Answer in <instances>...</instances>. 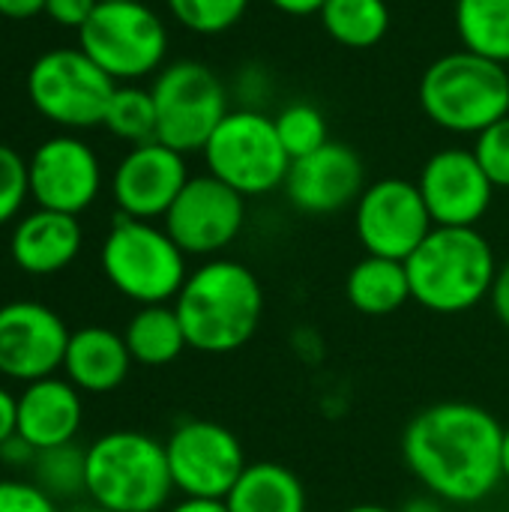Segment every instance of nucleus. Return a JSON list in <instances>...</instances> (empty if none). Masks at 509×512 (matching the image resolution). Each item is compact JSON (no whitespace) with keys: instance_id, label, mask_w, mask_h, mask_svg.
<instances>
[{"instance_id":"obj_1","label":"nucleus","mask_w":509,"mask_h":512,"mask_svg":"<svg viewBox=\"0 0 509 512\" xmlns=\"http://www.w3.org/2000/svg\"><path fill=\"white\" fill-rule=\"evenodd\" d=\"M504 429L492 411L474 402H435L405 426V468L444 504H480L504 480Z\"/></svg>"},{"instance_id":"obj_2","label":"nucleus","mask_w":509,"mask_h":512,"mask_svg":"<svg viewBox=\"0 0 509 512\" xmlns=\"http://www.w3.org/2000/svg\"><path fill=\"white\" fill-rule=\"evenodd\" d=\"M174 309L192 351L234 354L258 333L264 288L246 264L210 258L186 276Z\"/></svg>"},{"instance_id":"obj_3","label":"nucleus","mask_w":509,"mask_h":512,"mask_svg":"<svg viewBox=\"0 0 509 512\" xmlns=\"http://www.w3.org/2000/svg\"><path fill=\"white\" fill-rule=\"evenodd\" d=\"M411 300L435 315H462L489 300L498 258L477 228H432L405 261Z\"/></svg>"},{"instance_id":"obj_4","label":"nucleus","mask_w":509,"mask_h":512,"mask_svg":"<svg viewBox=\"0 0 509 512\" xmlns=\"http://www.w3.org/2000/svg\"><path fill=\"white\" fill-rule=\"evenodd\" d=\"M165 441L117 429L87 447V498L105 512H162L174 495Z\"/></svg>"},{"instance_id":"obj_5","label":"nucleus","mask_w":509,"mask_h":512,"mask_svg":"<svg viewBox=\"0 0 509 512\" xmlns=\"http://www.w3.org/2000/svg\"><path fill=\"white\" fill-rule=\"evenodd\" d=\"M423 114L456 135H480L509 117V69L468 48L432 60L420 78Z\"/></svg>"},{"instance_id":"obj_6","label":"nucleus","mask_w":509,"mask_h":512,"mask_svg":"<svg viewBox=\"0 0 509 512\" xmlns=\"http://www.w3.org/2000/svg\"><path fill=\"white\" fill-rule=\"evenodd\" d=\"M186 258L162 225L123 213H117L99 249V264L111 288L138 306L174 303L189 276Z\"/></svg>"},{"instance_id":"obj_7","label":"nucleus","mask_w":509,"mask_h":512,"mask_svg":"<svg viewBox=\"0 0 509 512\" xmlns=\"http://www.w3.org/2000/svg\"><path fill=\"white\" fill-rule=\"evenodd\" d=\"M78 48L117 84H129L162 69L168 27L144 0H99L78 30Z\"/></svg>"},{"instance_id":"obj_8","label":"nucleus","mask_w":509,"mask_h":512,"mask_svg":"<svg viewBox=\"0 0 509 512\" xmlns=\"http://www.w3.org/2000/svg\"><path fill=\"white\" fill-rule=\"evenodd\" d=\"M201 153L207 174L228 183L243 198L282 189L291 168L273 117L258 108H231Z\"/></svg>"},{"instance_id":"obj_9","label":"nucleus","mask_w":509,"mask_h":512,"mask_svg":"<svg viewBox=\"0 0 509 512\" xmlns=\"http://www.w3.org/2000/svg\"><path fill=\"white\" fill-rule=\"evenodd\" d=\"M156 141L177 153H201L228 108L222 78L201 60H174L156 72Z\"/></svg>"},{"instance_id":"obj_10","label":"nucleus","mask_w":509,"mask_h":512,"mask_svg":"<svg viewBox=\"0 0 509 512\" xmlns=\"http://www.w3.org/2000/svg\"><path fill=\"white\" fill-rule=\"evenodd\" d=\"M117 81L105 75L81 48H54L33 60L27 72V99L63 129L102 126Z\"/></svg>"},{"instance_id":"obj_11","label":"nucleus","mask_w":509,"mask_h":512,"mask_svg":"<svg viewBox=\"0 0 509 512\" xmlns=\"http://www.w3.org/2000/svg\"><path fill=\"white\" fill-rule=\"evenodd\" d=\"M165 456L174 489L183 498L225 501L246 471L243 441L216 420H183L165 438Z\"/></svg>"},{"instance_id":"obj_12","label":"nucleus","mask_w":509,"mask_h":512,"mask_svg":"<svg viewBox=\"0 0 509 512\" xmlns=\"http://www.w3.org/2000/svg\"><path fill=\"white\" fill-rule=\"evenodd\" d=\"M354 228L366 255L408 261L432 234L435 222L417 183L384 177L369 183L354 204Z\"/></svg>"},{"instance_id":"obj_13","label":"nucleus","mask_w":509,"mask_h":512,"mask_svg":"<svg viewBox=\"0 0 509 512\" xmlns=\"http://www.w3.org/2000/svg\"><path fill=\"white\" fill-rule=\"evenodd\" d=\"M171 240L195 258H216L246 228V198L213 174L189 177L162 219Z\"/></svg>"},{"instance_id":"obj_14","label":"nucleus","mask_w":509,"mask_h":512,"mask_svg":"<svg viewBox=\"0 0 509 512\" xmlns=\"http://www.w3.org/2000/svg\"><path fill=\"white\" fill-rule=\"evenodd\" d=\"M69 336L66 321L45 303L15 300L0 306V375L18 384L57 375Z\"/></svg>"},{"instance_id":"obj_15","label":"nucleus","mask_w":509,"mask_h":512,"mask_svg":"<svg viewBox=\"0 0 509 512\" xmlns=\"http://www.w3.org/2000/svg\"><path fill=\"white\" fill-rule=\"evenodd\" d=\"M30 198L42 210L78 216L102 192V165L96 150L75 135L42 141L27 159Z\"/></svg>"},{"instance_id":"obj_16","label":"nucleus","mask_w":509,"mask_h":512,"mask_svg":"<svg viewBox=\"0 0 509 512\" xmlns=\"http://www.w3.org/2000/svg\"><path fill=\"white\" fill-rule=\"evenodd\" d=\"M417 186L438 228H477L495 198L492 180L486 177L474 150L465 147L432 153Z\"/></svg>"},{"instance_id":"obj_17","label":"nucleus","mask_w":509,"mask_h":512,"mask_svg":"<svg viewBox=\"0 0 509 512\" xmlns=\"http://www.w3.org/2000/svg\"><path fill=\"white\" fill-rule=\"evenodd\" d=\"M189 183L186 156L162 141L135 144L114 168L111 195L123 216L156 222L165 219Z\"/></svg>"},{"instance_id":"obj_18","label":"nucleus","mask_w":509,"mask_h":512,"mask_svg":"<svg viewBox=\"0 0 509 512\" xmlns=\"http://www.w3.org/2000/svg\"><path fill=\"white\" fill-rule=\"evenodd\" d=\"M282 189L300 213L333 216L360 201L366 189V165L354 147L327 141L315 153L291 162Z\"/></svg>"},{"instance_id":"obj_19","label":"nucleus","mask_w":509,"mask_h":512,"mask_svg":"<svg viewBox=\"0 0 509 512\" xmlns=\"http://www.w3.org/2000/svg\"><path fill=\"white\" fill-rule=\"evenodd\" d=\"M84 402L81 390L66 378H39L24 384L18 393V426L15 432L36 450L72 444L81 432Z\"/></svg>"},{"instance_id":"obj_20","label":"nucleus","mask_w":509,"mask_h":512,"mask_svg":"<svg viewBox=\"0 0 509 512\" xmlns=\"http://www.w3.org/2000/svg\"><path fill=\"white\" fill-rule=\"evenodd\" d=\"M84 243V231L78 216L42 210L21 216L9 237V255L18 270L30 276H54L66 270Z\"/></svg>"},{"instance_id":"obj_21","label":"nucleus","mask_w":509,"mask_h":512,"mask_svg":"<svg viewBox=\"0 0 509 512\" xmlns=\"http://www.w3.org/2000/svg\"><path fill=\"white\" fill-rule=\"evenodd\" d=\"M132 354L126 348L123 333L108 327H81L69 336V348L63 357V375L81 393L102 396L114 393L132 369Z\"/></svg>"},{"instance_id":"obj_22","label":"nucleus","mask_w":509,"mask_h":512,"mask_svg":"<svg viewBox=\"0 0 509 512\" xmlns=\"http://www.w3.org/2000/svg\"><path fill=\"white\" fill-rule=\"evenodd\" d=\"M225 504L228 512H309V495L288 465L249 462Z\"/></svg>"},{"instance_id":"obj_23","label":"nucleus","mask_w":509,"mask_h":512,"mask_svg":"<svg viewBox=\"0 0 509 512\" xmlns=\"http://www.w3.org/2000/svg\"><path fill=\"white\" fill-rule=\"evenodd\" d=\"M345 297L360 315L384 318L399 312L411 300V279L405 261L378 255L360 258L345 279Z\"/></svg>"},{"instance_id":"obj_24","label":"nucleus","mask_w":509,"mask_h":512,"mask_svg":"<svg viewBox=\"0 0 509 512\" xmlns=\"http://www.w3.org/2000/svg\"><path fill=\"white\" fill-rule=\"evenodd\" d=\"M123 339H126L132 360L150 369L174 363L189 348L174 303L138 306V312L129 318L123 330Z\"/></svg>"},{"instance_id":"obj_25","label":"nucleus","mask_w":509,"mask_h":512,"mask_svg":"<svg viewBox=\"0 0 509 512\" xmlns=\"http://www.w3.org/2000/svg\"><path fill=\"white\" fill-rule=\"evenodd\" d=\"M324 33L345 48H375L390 30L387 0H327L318 12Z\"/></svg>"},{"instance_id":"obj_26","label":"nucleus","mask_w":509,"mask_h":512,"mask_svg":"<svg viewBox=\"0 0 509 512\" xmlns=\"http://www.w3.org/2000/svg\"><path fill=\"white\" fill-rule=\"evenodd\" d=\"M462 48L509 66V0H456Z\"/></svg>"},{"instance_id":"obj_27","label":"nucleus","mask_w":509,"mask_h":512,"mask_svg":"<svg viewBox=\"0 0 509 512\" xmlns=\"http://www.w3.org/2000/svg\"><path fill=\"white\" fill-rule=\"evenodd\" d=\"M30 471H33L30 483H36L54 501L87 495V450L78 447L75 441L39 450Z\"/></svg>"},{"instance_id":"obj_28","label":"nucleus","mask_w":509,"mask_h":512,"mask_svg":"<svg viewBox=\"0 0 509 512\" xmlns=\"http://www.w3.org/2000/svg\"><path fill=\"white\" fill-rule=\"evenodd\" d=\"M102 126L120 138L135 144H147L156 141V102L153 93L147 87L138 84H117L108 108H105V120Z\"/></svg>"},{"instance_id":"obj_29","label":"nucleus","mask_w":509,"mask_h":512,"mask_svg":"<svg viewBox=\"0 0 509 512\" xmlns=\"http://www.w3.org/2000/svg\"><path fill=\"white\" fill-rule=\"evenodd\" d=\"M273 123H276L279 141L288 150L291 162L300 159V156L315 153L318 147H324L330 141V129H327L324 114L315 105H309V102H291V105H285L273 117Z\"/></svg>"},{"instance_id":"obj_30","label":"nucleus","mask_w":509,"mask_h":512,"mask_svg":"<svg viewBox=\"0 0 509 512\" xmlns=\"http://www.w3.org/2000/svg\"><path fill=\"white\" fill-rule=\"evenodd\" d=\"M252 0H165L171 18L198 33V36H219L243 21Z\"/></svg>"},{"instance_id":"obj_31","label":"nucleus","mask_w":509,"mask_h":512,"mask_svg":"<svg viewBox=\"0 0 509 512\" xmlns=\"http://www.w3.org/2000/svg\"><path fill=\"white\" fill-rule=\"evenodd\" d=\"M27 198H30L27 159L15 147L0 141V225L12 222Z\"/></svg>"},{"instance_id":"obj_32","label":"nucleus","mask_w":509,"mask_h":512,"mask_svg":"<svg viewBox=\"0 0 509 512\" xmlns=\"http://www.w3.org/2000/svg\"><path fill=\"white\" fill-rule=\"evenodd\" d=\"M474 156L495 189H509V117L492 123L474 138Z\"/></svg>"},{"instance_id":"obj_33","label":"nucleus","mask_w":509,"mask_h":512,"mask_svg":"<svg viewBox=\"0 0 509 512\" xmlns=\"http://www.w3.org/2000/svg\"><path fill=\"white\" fill-rule=\"evenodd\" d=\"M0 512H60L57 501L27 480H0Z\"/></svg>"},{"instance_id":"obj_34","label":"nucleus","mask_w":509,"mask_h":512,"mask_svg":"<svg viewBox=\"0 0 509 512\" xmlns=\"http://www.w3.org/2000/svg\"><path fill=\"white\" fill-rule=\"evenodd\" d=\"M99 0H45V15L66 30H81L96 12Z\"/></svg>"},{"instance_id":"obj_35","label":"nucleus","mask_w":509,"mask_h":512,"mask_svg":"<svg viewBox=\"0 0 509 512\" xmlns=\"http://www.w3.org/2000/svg\"><path fill=\"white\" fill-rule=\"evenodd\" d=\"M36 447H30L18 432L9 438V441H3L0 444V462L3 465H9V468H30L33 465V459H36Z\"/></svg>"},{"instance_id":"obj_36","label":"nucleus","mask_w":509,"mask_h":512,"mask_svg":"<svg viewBox=\"0 0 509 512\" xmlns=\"http://www.w3.org/2000/svg\"><path fill=\"white\" fill-rule=\"evenodd\" d=\"M489 303H492V312L495 318L509 330V258L498 267V276H495V285H492V294H489Z\"/></svg>"},{"instance_id":"obj_37","label":"nucleus","mask_w":509,"mask_h":512,"mask_svg":"<svg viewBox=\"0 0 509 512\" xmlns=\"http://www.w3.org/2000/svg\"><path fill=\"white\" fill-rule=\"evenodd\" d=\"M0 15L9 21H30L45 15V0H0Z\"/></svg>"},{"instance_id":"obj_38","label":"nucleus","mask_w":509,"mask_h":512,"mask_svg":"<svg viewBox=\"0 0 509 512\" xmlns=\"http://www.w3.org/2000/svg\"><path fill=\"white\" fill-rule=\"evenodd\" d=\"M18 426V396L0 387V444L15 435Z\"/></svg>"},{"instance_id":"obj_39","label":"nucleus","mask_w":509,"mask_h":512,"mask_svg":"<svg viewBox=\"0 0 509 512\" xmlns=\"http://www.w3.org/2000/svg\"><path fill=\"white\" fill-rule=\"evenodd\" d=\"M273 9L285 12V15H294V18H306V15H318L321 6L327 0H267Z\"/></svg>"},{"instance_id":"obj_40","label":"nucleus","mask_w":509,"mask_h":512,"mask_svg":"<svg viewBox=\"0 0 509 512\" xmlns=\"http://www.w3.org/2000/svg\"><path fill=\"white\" fill-rule=\"evenodd\" d=\"M165 512H228L225 501H210V498H183Z\"/></svg>"},{"instance_id":"obj_41","label":"nucleus","mask_w":509,"mask_h":512,"mask_svg":"<svg viewBox=\"0 0 509 512\" xmlns=\"http://www.w3.org/2000/svg\"><path fill=\"white\" fill-rule=\"evenodd\" d=\"M399 512H444V501L435 495H423V498H411Z\"/></svg>"},{"instance_id":"obj_42","label":"nucleus","mask_w":509,"mask_h":512,"mask_svg":"<svg viewBox=\"0 0 509 512\" xmlns=\"http://www.w3.org/2000/svg\"><path fill=\"white\" fill-rule=\"evenodd\" d=\"M501 468H504V480L509 483V426L504 429V450H501Z\"/></svg>"},{"instance_id":"obj_43","label":"nucleus","mask_w":509,"mask_h":512,"mask_svg":"<svg viewBox=\"0 0 509 512\" xmlns=\"http://www.w3.org/2000/svg\"><path fill=\"white\" fill-rule=\"evenodd\" d=\"M345 512H399V510H390V507H381V504H357V507H348Z\"/></svg>"},{"instance_id":"obj_44","label":"nucleus","mask_w":509,"mask_h":512,"mask_svg":"<svg viewBox=\"0 0 509 512\" xmlns=\"http://www.w3.org/2000/svg\"><path fill=\"white\" fill-rule=\"evenodd\" d=\"M72 512H105V510H99V507H93V504H90V507H75Z\"/></svg>"}]
</instances>
